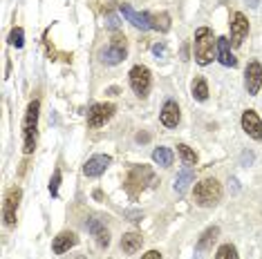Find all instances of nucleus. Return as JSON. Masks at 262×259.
<instances>
[{"instance_id": "12", "label": "nucleus", "mask_w": 262, "mask_h": 259, "mask_svg": "<svg viewBox=\"0 0 262 259\" xmlns=\"http://www.w3.org/2000/svg\"><path fill=\"white\" fill-rule=\"evenodd\" d=\"M242 130L255 141H262V119L255 114V110H247L242 114Z\"/></svg>"}, {"instance_id": "16", "label": "nucleus", "mask_w": 262, "mask_h": 259, "mask_svg": "<svg viewBox=\"0 0 262 259\" xmlns=\"http://www.w3.org/2000/svg\"><path fill=\"white\" fill-rule=\"evenodd\" d=\"M231 40L229 38H217V61L224 65V67H235L237 65V58L233 56V51H231Z\"/></svg>"}, {"instance_id": "19", "label": "nucleus", "mask_w": 262, "mask_h": 259, "mask_svg": "<svg viewBox=\"0 0 262 259\" xmlns=\"http://www.w3.org/2000/svg\"><path fill=\"white\" fill-rule=\"evenodd\" d=\"M141 246H144V237L139 232H128L121 237V250L128 255H135L137 250H141Z\"/></svg>"}, {"instance_id": "6", "label": "nucleus", "mask_w": 262, "mask_h": 259, "mask_svg": "<svg viewBox=\"0 0 262 259\" xmlns=\"http://www.w3.org/2000/svg\"><path fill=\"white\" fill-rule=\"evenodd\" d=\"M150 85H152V79H150V69L146 67V65H135L133 69H130V87H133V92L137 96H148V92H150Z\"/></svg>"}, {"instance_id": "22", "label": "nucleus", "mask_w": 262, "mask_h": 259, "mask_svg": "<svg viewBox=\"0 0 262 259\" xmlns=\"http://www.w3.org/2000/svg\"><path fill=\"white\" fill-rule=\"evenodd\" d=\"M177 152H180V157H182V161H184V166H186V168H190V166H195V163H198V154H195V150H190L188 145L180 143V145H177Z\"/></svg>"}, {"instance_id": "17", "label": "nucleus", "mask_w": 262, "mask_h": 259, "mask_svg": "<svg viewBox=\"0 0 262 259\" xmlns=\"http://www.w3.org/2000/svg\"><path fill=\"white\" fill-rule=\"evenodd\" d=\"M159 119H162V123L166 127H177V125H180L182 114H180L177 103L175 101H166L164 108H162V114H159Z\"/></svg>"}, {"instance_id": "30", "label": "nucleus", "mask_w": 262, "mask_h": 259, "mask_svg": "<svg viewBox=\"0 0 262 259\" xmlns=\"http://www.w3.org/2000/svg\"><path fill=\"white\" fill-rule=\"evenodd\" d=\"M135 141H137V143H148V141H150V134L139 132V134H137V137H135Z\"/></svg>"}, {"instance_id": "7", "label": "nucleus", "mask_w": 262, "mask_h": 259, "mask_svg": "<svg viewBox=\"0 0 262 259\" xmlns=\"http://www.w3.org/2000/svg\"><path fill=\"white\" fill-rule=\"evenodd\" d=\"M117 108L112 103H97L92 105L90 112H88V125L90 127H103L112 116H115Z\"/></svg>"}, {"instance_id": "8", "label": "nucleus", "mask_w": 262, "mask_h": 259, "mask_svg": "<svg viewBox=\"0 0 262 259\" xmlns=\"http://www.w3.org/2000/svg\"><path fill=\"white\" fill-rule=\"evenodd\" d=\"M20 188H11L5 197V203H3V219L7 226H16V215H18V203H20Z\"/></svg>"}, {"instance_id": "33", "label": "nucleus", "mask_w": 262, "mask_h": 259, "mask_svg": "<svg viewBox=\"0 0 262 259\" xmlns=\"http://www.w3.org/2000/svg\"><path fill=\"white\" fill-rule=\"evenodd\" d=\"M247 3L251 5V7H258V3H260V0H247Z\"/></svg>"}, {"instance_id": "29", "label": "nucleus", "mask_w": 262, "mask_h": 259, "mask_svg": "<svg viewBox=\"0 0 262 259\" xmlns=\"http://www.w3.org/2000/svg\"><path fill=\"white\" fill-rule=\"evenodd\" d=\"M141 259H162V252H157V250H148L146 255H141Z\"/></svg>"}, {"instance_id": "15", "label": "nucleus", "mask_w": 262, "mask_h": 259, "mask_svg": "<svg viewBox=\"0 0 262 259\" xmlns=\"http://www.w3.org/2000/svg\"><path fill=\"white\" fill-rule=\"evenodd\" d=\"M85 228L90 230L92 237L97 239V244L101 246V248H108L110 246V232H108V228H105L103 223H101L99 219H88Z\"/></svg>"}, {"instance_id": "18", "label": "nucleus", "mask_w": 262, "mask_h": 259, "mask_svg": "<svg viewBox=\"0 0 262 259\" xmlns=\"http://www.w3.org/2000/svg\"><path fill=\"white\" fill-rule=\"evenodd\" d=\"M217 235H220V228L217 226L206 228V230L202 232V237L198 239V244H195V250H198V252H208V250L213 248V244H215Z\"/></svg>"}, {"instance_id": "20", "label": "nucleus", "mask_w": 262, "mask_h": 259, "mask_svg": "<svg viewBox=\"0 0 262 259\" xmlns=\"http://www.w3.org/2000/svg\"><path fill=\"white\" fill-rule=\"evenodd\" d=\"M195 181V172L190 168H184L180 174H177V179H175V186H172V190H175L177 194H184L188 190V186Z\"/></svg>"}, {"instance_id": "14", "label": "nucleus", "mask_w": 262, "mask_h": 259, "mask_svg": "<svg viewBox=\"0 0 262 259\" xmlns=\"http://www.w3.org/2000/svg\"><path fill=\"white\" fill-rule=\"evenodd\" d=\"M76 244H79V237L70 230H63V232L56 235L54 241H52V250H54L56 255H63V252H68L70 248H74Z\"/></svg>"}, {"instance_id": "3", "label": "nucleus", "mask_w": 262, "mask_h": 259, "mask_svg": "<svg viewBox=\"0 0 262 259\" xmlns=\"http://www.w3.org/2000/svg\"><path fill=\"white\" fill-rule=\"evenodd\" d=\"M193 199L200 208H213L222 199V186L217 179H204L193 188Z\"/></svg>"}, {"instance_id": "11", "label": "nucleus", "mask_w": 262, "mask_h": 259, "mask_svg": "<svg viewBox=\"0 0 262 259\" xmlns=\"http://www.w3.org/2000/svg\"><path fill=\"white\" fill-rule=\"evenodd\" d=\"M119 11L123 14V18H126L130 25L133 27H137V29H152V20H150V14H139V11H135L130 5H126L123 3L121 7H119Z\"/></svg>"}, {"instance_id": "24", "label": "nucleus", "mask_w": 262, "mask_h": 259, "mask_svg": "<svg viewBox=\"0 0 262 259\" xmlns=\"http://www.w3.org/2000/svg\"><path fill=\"white\" fill-rule=\"evenodd\" d=\"M193 96L198 98V101H206L208 98V85H206V81L202 79V76L193 81Z\"/></svg>"}, {"instance_id": "1", "label": "nucleus", "mask_w": 262, "mask_h": 259, "mask_svg": "<svg viewBox=\"0 0 262 259\" xmlns=\"http://www.w3.org/2000/svg\"><path fill=\"white\" fill-rule=\"evenodd\" d=\"M38 112H40V101L34 98L27 105L25 119H23V152L32 154L36 150V130H38Z\"/></svg>"}, {"instance_id": "23", "label": "nucleus", "mask_w": 262, "mask_h": 259, "mask_svg": "<svg viewBox=\"0 0 262 259\" xmlns=\"http://www.w3.org/2000/svg\"><path fill=\"white\" fill-rule=\"evenodd\" d=\"M150 20H152V29H159V32H168L170 29V16L162 11V14H150Z\"/></svg>"}, {"instance_id": "4", "label": "nucleus", "mask_w": 262, "mask_h": 259, "mask_svg": "<svg viewBox=\"0 0 262 259\" xmlns=\"http://www.w3.org/2000/svg\"><path fill=\"white\" fill-rule=\"evenodd\" d=\"M126 54H128V40H126V36L115 34L112 40H110V45L101 51V61L108 63V65H119L123 58H126Z\"/></svg>"}, {"instance_id": "27", "label": "nucleus", "mask_w": 262, "mask_h": 259, "mask_svg": "<svg viewBox=\"0 0 262 259\" xmlns=\"http://www.w3.org/2000/svg\"><path fill=\"white\" fill-rule=\"evenodd\" d=\"M58 186H61V170H54V174H52V181H50V194L52 197H58Z\"/></svg>"}, {"instance_id": "9", "label": "nucleus", "mask_w": 262, "mask_h": 259, "mask_svg": "<svg viewBox=\"0 0 262 259\" xmlns=\"http://www.w3.org/2000/svg\"><path fill=\"white\" fill-rule=\"evenodd\" d=\"M249 36V20L242 11H235L231 16V45L240 47L244 43V38Z\"/></svg>"}, {"instance_id": "32", "label": "nucleus", "mask_w": 262, "mask_h": 259, "mask_svg": "<svg viewBox=\"0 0 262 259\" xmlns=\"http://www.w3.org/2000/svg\"><path fill=\"white\" fill-rule=\"evenodd\" d=\"M253 161V154H251V152H244V154H242V163H251Z\"/></svg>"}, {"instance_id": "21", "label": "nucleus", "mask_w": 262, "mask_h": 259, "mask_svg": "<svg viewBox=\"0 0 262 259\" xmlns=\"http://www.w3.org/2000/svg\"><path fill=\"white\" fill-rule=\"evenodd\" d=\"M152 161L162 168H168V166H172V152L168 148H157L152 152Z\"/></svg>"}, {"instance_id": "25", "label": "nucleus", "mask_w": 262, "mask_h": 259, "mask_svg": "<svg viewBox=\"0 0 262 259\" xmlns=\"http://www.w3.org/2000/svg\"><path fill=\"white\" fill-rule=\"evenodd\" d=\"M215 259H240V257H237V250L233 244H222L215 252Z\"/></svg>"}, {"instance_id": "2", "label": "nucleus", "mask_w": 262, "mask_h": 259, "mask_svg": "<svg viewBox=\"0 0 262 259\" xmlns=\"http://www.w3.org/2000/svg\"><path fill=\"white\" fill-rule=\"evenodd\" d=\"M195 61L198 65H208L213 61V56H215L217 51V38L213 36V32L208 27H200L198 32H195Z\"/></svg>"}, {"instance_id": "10", "label": "nucleus", "mask_w": 262, "mask_h": 259, "mask_svg": "<svg viewBox=\"0 0 262 259\" xmlns=\"http://www.w3.org/2000/svg\"><path fill=\"white\" fill-rule=\"evenodd\" d=\"M260 85H262V65L258 61H251L247 65V72H244V87L247 92L255 96L260 92Z\"/></svg>"}, {"instance_id": "5", "label": "nucleus", "mask_w": 262, "mask_h": 259, "mask_svg": "<svg viewBox=\"0 0 262 259\" xmlns=\"http://www.w3.org/2000/svg\"><path fill=\"white\" fill-rule=\"evenodd\" d=\"M155 181V176L150 172V168H146V166H137L133 168L128 172V179H126V190L133 194V197H137L148 184H152Z\"/></svg>"}, {"instance_id": "13", "label": "nucleus", "mask_w": 262, "mask_h": 259, "mask_svg": "<svg viewBox=\"0 0 262 259\" xmlns=\"http://www.w3.org/2000/svg\"><path fill=\"white\" fill-rule=\"evenodd\" d=\"M110 163H112V159L108 154H94V157H90L85 161V166H83V174L85 176H101Z\"/></svg>"}, {"instance_id": "31", "label": "nucleus", "mask_w": 262, "mask_h": 259, "mask_svg": "<svg viewBox=\"0 0 262 259\" xmlns=\"http://www.w3.org/2000/svg\"><path fill=\"white\" fill-rule=\"evenodd\" d=\"M108 27L110 29H119V18L117 16H108Z\"/></svg>"}, {"instance_id": "28", "label": "nucleus", "mask_w": 262, "mask_h": 259, "mask_svg": "<svg viewBox=\"0 0 262 259\" xmlns=\"http://www.w3.org/2000/svg\"><path fill=\"white\" fill-rule=\"evenodd\" d=\"M152 54L157 56V58H162V56H166V45H162V43H157L152 47Z\"/></svg>"}, {"instance_id": "26", "label": "nucleus", "mask_w": 262, "mask_h": 259, "mask_svg": "<svg viewBox=\"0 0 262 259\" xmlns=\"http://www.w3.org/2000/svg\"><path fill=\"white\" fill-rule=\"evenodd\" d=\"M9 45H14V47H23V45H25V32H23L20 27H14V29H11V34H9Z\"/></svg>"}]
</instances>
